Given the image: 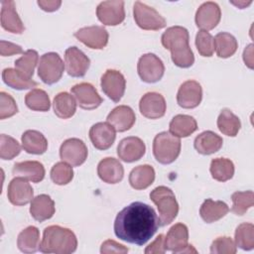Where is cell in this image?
Returning a JSON list of instances; mask_svg holds the SVG:
<instances>
[{
	"instance_id": "cell-19",
	"label": "cell",
	"mask_w": 254,
	"mask_h": 254,
	"mask_svg": "<svg viewBox=\"0 0 254 254\" xmlns=\"http://www.w3.org/2000/svg\"><path fill=\"white\" fill-rule=\"evenodd\" d=\"M221 18L219 6L212 1L202 3L195 13V24L203 31L214 29Z\"/></svg>"
},
{
	"instance_id": "cell-39",
	"label": "cell",
	"mask_w": 254,
	"mask_h": 254,
	"mask_svg": "<svg viewBox=\"0 0 254 254\" xmlns=\"http://www.w3.org/2000/svg\"><path fill=\"white\" fill-rule=\"evenodd\" d=\"M234 243L243 250H252L254 248V225L249 222L239 224L235 230Z\"/></svg>"
},
{
	"instance_id": "cell-43",
	"label": "cell",
	"mask_w": 254,
	"mask_h": 254,
	"mask_svg": "<svg viewBox=\"0 0 254 254\" xmlns=\"http://www.w3.org/2000/svg\"><path fill=\"white\" fill-rule=\"evenodd\" d=\"M21 152V146L16 139L5 134L0 136V157L2 160H12Z\"/></svg>"
},
{
	"instance_id": "cell-42",
	"label": "cell",
	"mask_w": 254,
	"mask_h": 254,
	"mask_svg": "<svg viewBox=\"0 0 254 254\" xmlns=\"http://www.w3.org/2000/svg\"><path fill=\"white\" fill-rule=\"evenodd\" d=\"M51 179L59 186L67 185L73 179L72 167L64 161L56 163L51 170Z\"/></svg>"
},
{
	"instance_id": "cell-25",
	"label": "cell",
	"mask_w": 254,
	"mask_h": 254,
	"mask_svg": "<svg viewBox=\"0 0 254 254\" xmlns=\"http://www.w3.org/2000/svg\"><path fill=\"white\" fill-rule=\"evenodd\" d=\"M12 174L33 183H40L45 178V168L38 161H24L14 164Z\"/></svg>"
},
{
	"instance_id": "cell-40",
	"label": "cell",
	"mask_w": 254,
	"mask_h": 254,
	"mask_svg": "<svg viewBox=\"0 0 254 254\" xmlns=\"http://www.w3.org/2000/svg\"><path fill=\"white\" fill-rule=\"evenodd\" d=\"M231 211L236 215H243L254 204V193L252 190L235 191L231 195Z\"/></svg>"
},
{
	"instance_id": "cell-52",
	"label": "cell",
	"mask_w": 254,
	"mask_h": 254,
	"mask_svg": "<svg viewBox=\"0 0 254 254\" xmlns=\"http://www.w3.org/2000/svg\"><path fill=\"white\" fill-rule=\"evenodd\" d=\"M251 2H252V1H249V2H247V3H246V2H244V1H243V2H232V3H233L234 5H236V6H238V7H240V5H243L242 7L244 8L245 6H248L249 4H251Z\"/></svg>"
},
{
	"instance_id": "cell-50",
	"label": "cell",
	"mask_w": 254,
	"mask_h": 254,
	"mask_svg": "<svg viewBox=\"0 0 254 254\" xmlns=\"http://www.w3.org/2000/svg\"><path fill=\"white\" fill-rule=\"evenodd\" d=\"M38 5L40 6V8L44 11H47V12H54V11H57L60 6L62 5V1H55V0H52V1H46V0H39L38 1Z\"/></svg>"
},
{
	"instance_id": "cell-33",
	"label": "cell",
	"mask_w": 254,
	"mask_h": 254,
	"mask_svg": "<svg viewBox=\"0 0 254 254\" xmlns=\"http://www.w3.org/2000/svg\"><path fill=\"white\" fill-rule=\"evenodd\" d=\"M76 104L75 98L71 94L67 92H60L54 98V112L62 119L70 118L76 111Z\"/></svg>"
},
{
	"instance_id": "cell-41",
	"label": "cell",
	"mask_w": 254,
	"mask_h": 254,
	"mask_svg": "<svg viewBox=\"0 0 254 254\" xmlns=\"http://www.w3.org/2000/svg\"><path fill=\"white\" fill-rule=\"evenodd\" d=\"M39 61V55L35 50L26 51L21 58L15 61V67L27 77L32 78Z\"/></svg>"
},
{
	"instance_id": "cell-11",
	"label": "cell",
	"mask_w": 254,
	"mask_h": 254,
	"mask_svg": "<svg viewBox=\"0 0 254 254\" xmlns=\"http://www.w3.org/2000/svg\"><path fill=\"white\" fill-rule=\"evenodd\" d=\"M102 91L114 102H119L124 95L126 80L124 75L116 69H107L101 76Z\"/></svg>"
},
{
	"instance_id": "cell-45",
	"label": "cell",
	"mask_w": 254,
	"mask_h": 254,
	"mask_svg": "<svg viewBox=\"0 0 254 254\" xmlns=\"http://www.w3.org/2000/svg\"><path fill=\"white\" fill-rule=\"evenodd\" d=\"M236 251L234 241L228 236L217 237L210 245V252L214 254H235Z\"/></svg>"
},
{
	"instance_id": "cell-15",
	"label": "cell",
	"mask_w": 254,
	"mask_h": 254,
	"mask_svg": "<svg viewBox=\"0 0 254 254\" xmlns=\"http://www.w3.org/2000/svg\"><path fill=\"white\" fill-rule=\"evenodd\" d=\"M74 37L90 49L101 50L107 45L109 35L102 26H89L77 30Z\"/></svg>"
},
{
	"instance_id": "cell-34",
	"label": "cell",
	"mask_w": 254,
	"mask_h": 254,
	"mask_svg": "<svg viewBox=\"0 0 254 254\" xmlns=\"http://www.w3.org/2000/svg\"><path fill=\"white\" fill-rule=\"evenodd\" d=\"M2 79L8 86L17 90L29 89L32 87H36L38 85V83L34 81L32 78L27 77L16 68L11 67L3 69Z\"/></svg>"
},
{
	"instance_id": "cell-49",
	"label": "cell",
	"mask_w": 254,
	"mask_h": 254,
	"mask_svg": "<svg viewBox=\"0 0 254 254\" xmlns=\"http://www.w3.org/2000/svg\"><path fill=\"white\" fill-rule=\"evenodd\" d=\"M165 236L163 234H160L157 236V238L145 249V254H163L166 252L165 244H164Z\"/></svg>"
},
{
	"instance_id": "cell-22",
	"label": "cell",
	"mask_w": 254,
	"mask_h": 254,
	"mask_svg": "<svg viewBox=\"0 0 254 254\" xmlns=\"http://www.w3.org/2000/svg\"><path fill=\"white\" fill-rule=\"evenodd\" d=\"M1 26L13 34H22L25 31L24 24L16 11L15 2L12 0L1 2Z\"/></svg>"
},
{
	"instance_id": "cell-27",
	"label": "cell",
	"mask_w": 254,
	"mask_h": 254,
	"mask_svg": "<svg viewBox=\"0 0 254 254\" xmlns=\"http://www.w3.org/2000/svg\"><path fill=\"white\" fill-rule=\"evenodd\" d=\"M222 138L212 131H203L198 134L193 142L194 149L201 155L216 153L222 147Z\"/></svg>"
},
{
	"instance_id": "cell-36",
	"label": "cell",
	"mask_w": 254,
	"mask_h": 254,
	"mask_svg": "<svg viewBox=\"0 0 254 254\" xmlns=\"http://www.w3.org/2000/svg\"><path fill=\"white\" fill-rule=\"evenodd\" d=\"M217 127L222 134L235 137L240 130L241 122L240 119L230 109L224 108L221 110L217 118Z\"/></svg>"
},
{
	"instance_id": "cell-12",
	"label": "cell",
	"mask_w": 254,
	"mask_h": 254,
	"mask_svg": "<svg viewBox=\"0 0 254 254\" xmlns=\"http://www.w3.org/2000/svg\"><path fill=\"white\" fill-rule=\"evenodd\" d=\"M90 65L89 58L78 48L69 47L64 53V66L66 72L73 77L85 75Z\"/></svg>"
},
{
	"instance_id": "cell-10",
	"label": "cell",
	"mask_w": 254,
	"mask_h": 254,
	"mask_svg": "<svg viewBox=\"0 0 254 254\" xmlns=\"http://www.w3.org/2000/svg\"><path fill=\"white\" fill-rule=\"evenodd\" d=\"M87 147L84 142L78 138H70L61 145V159L73 167L82 165L87 159Z\"/></svg>"
},
{
	"instance_id": "cell-9",
	"label": "cell",
	"mask_w": 254,
	"mask_h": 254,
	"mask_svg": "<svg viewBox=\"0 0 254 254\" xmlns=\"http://www.w3.org/2000/svg\"><path fill=\"white\" fill-rule=\"evenodd\" d=\"M189 229L184 223H177L173 225L164 240L165 249L174 253H196V250L188 244Z\"/></svg>"
},
{
	"instance_id": "cell-35",
	"label": "cell",
	"mask_w": 254,
	"mask_h": 254,
	"mask_svg": "<svg viewBox=\"0 0 254 254\" xmlns=\"http://www.w3.org/2000/svg\"><path fill=\"white\" fill-rule=\"evenodd\" d=\"M214 49L217 57L227 59L235 54L238 48L237 40L229 33L221 32L214 37Z\"/></svg>"
},
{
	"instance_id": "cell-46",
	"label": "cell",
	"mask_w": 254,
	"mask_h": 254,
	"mask_svg": "<svg viewBox=\"0 0 254 254\" xmlns=\"http://www.w3.org/2000/svg\"><path fill=\"white\" fill-rule=\"evenodd\" d=\"M18 112L14 98L4 91L0 92V119L9 118Z\"/></svg>"
},
{
	"instance_id": "cell-44",
	"label": "cell",
	"mask_w": 254,
	"mask_h": 254,
	"mask_svg": "<svg viewBox=\"0 0 254 254\" xmlns=\"http://www.w3.org/2000/svg\"><path fill=\"white\" fill-rule=\"evenodd\" d=\"M195 46L197 52L202 57H211L215 51L214 40L209 32L199 30L195 36Z\"/></svg>"
},
{
	"instance_id": "cell-51",
	"label": "cell",
	"mask_w": 254,
	"mask_h": 254,
	"mask_svg": "<svg viewBox=\"0 0 254 254\" xmlns=\"http://www.w3.org/2000/svg\"><path fill=\"white\" fill-rule=\"evenodd\" d=\"M253 45L250 44L243 53V61L249 68H253Z\"/></svg>"
},
{
	"instance_id": "cell-29",
	"label": "cell",
	"mask_w": 254,
	"mask_h": 254,
	"mask_svg": "<svg viewBox=\"0 0 254 254\" xmlns=\"http://www.w3.org/2000/svg\"><path fill=\"white\" fill-rule=\"evenodd\" d=\"M155 181V170L150 165L135 167L129 175L130 186L135 190H145Z\"/></svg>"
},
{
	"instance_id": "cell-30",
	"label": "cell",
	"mask_w": 254,
	"mask_h": 254,
	"mask_svg": "<svg viewBox=\"0 0 254 254\" xmlns=\"http://www.w3.org/2000/svg\"><path fill=\"white\" fill-rule=\"evenodd\" d=\"M229 211L228 205L221 200H212L207 198L203 201L199 208V214L203 221L212 223L227 214Z\"/></svg>"
},
{
	"instance_id": "cell-31",
	"label": "cell",
	"mask_w": 254,
	"mask_h": 254,
	"mask_svg": "<svg viewBox=\"0 0 254 254\" xmlns=\"http://www.w3.org/2000/svg\"><path fill=\"white\" fill-rule=\"evenodd\" d=\"M170 133L178 138H185L191 135L197 129L196 120L190 115L178 114L170 122Z\"/></svg>"
},
{
	"instance_id": "cell-32",
	"label": "cell",
	"mask_w": 254,
	"mask_h": 254,
	"mask_svg": "<svg viewBox=\"0 0 254 254\" xmlns=\"http://www.w3.org/2000/svg\"><path fill=\"white\" fill-rule=\"evenodd\" d=\"M40 231L36 226H28L17 238V246L24 253H35L40 250Z\"/></svg>"
},
{
	"instance_id": "cell-28",
	"label": "cell",
	"mask_w": 254,
	"mask_h": 254,
	"mask_svg": "<svg viewBox=\"0 0 254 254\" xmlns=\"http://www.w3.org/2000/svg\"><path fill=\"white\" fill-rule=\"evenodd\" d=\"M22 147L29 154L42 155L48 149L46 137L37 130H27L22 134Z\"/></svg>"
},
{
	"instance_id": "cell-24",
	"label": "cell",
	"mask_w": 254,
	"mask_h": 254,
	"mask_svg": "<svg viewBox=\"0 0 254 254\" xmlns=\"http://www.w3.org/2000/svg\"><path fill=\"white\" fill-rule=\"evenodd\" d=\"M97 175L104 183L117 184L123 179L124 169L117 159L108 157L98 163Z\"/></svg>"
},
{
	"instance_id": "cell-2",
	"label": "cell",
	"mask_w": 254,
	"mask_h": 254,
	"mask_svg": "<svg viewBox=\"0 0 254 254\" xmlns=\"http://www.w3.org/2000/svg\"><path fill=\"white\" fill-rule=\"evenodd\" d=\"M162 45L171 51L173 63L183 68L190 67L194 63L193 53L189 45L190 35L186 28L173 26L168 28L162 35Z\"/></svg>"
},
{
	"instance_id": "cell-26",
	"label": "cell",
	"mask_w": 254,
	"mask_h": 254,
	"mask_svg": "<svg viewBox=\"0 0 254 254\" xmlns=\"http://www.w3.org/2000/svg\"><path fill=\"white\" fill-rule=\"evenodd\" d=\"M55 201L48 194H39L31 201L30 213L37 221H45L55 214Z\"/></svg>"
},
{
	"instance_id": "cell-13",
	"label": "cell",
	"mask_w": 254,
	"mask_h": 254,
	"mask_svg": "<svg viewBox=\"0 0 254 254\" xmlns=\"http://www.w3.org/2000/svg\"><path fill=\"white\" fill-rule=\"evenodd\" d=\"M98 20L106 26H117L125 19L123 1H103L96 8Z\"/></svg>"
},
{
	"instance_id": "cell-20",
	"label": "cell",
	"mask_w": 254,
	"mask_h": 254,
	"mask_svg": "<svg viewBox=\"0 0 254 254\" xmlns=\"http://www.w3.org/2000/svg\"><path fill=\"white\" fill-rule=\"evenodd\" d=\"M146 152L145 143L135 136L122 139L117 146V155L119 159L126 163H133L140 160Z\"/></svg>"
},
{
	"instance_id": "cell-6",
	"label": "cell",
	"mask_w": 254,
	"mask_h": 254,
	"mask_svg": "<svg viewBox=\"0 0 254 254\" xmlns=\"http://www.w3.org/2000/svg\"><path fill=\"white\" fill-rule=\"evenodd\" d=\"M64 64L59 54L51 52L44 54L38 64V75L43 82L54 84L58 82L64 69Z\"/></svg>"
},
{
	"instance_id": "cell-21",
	"label": "cell",
	"mask_w": 254,
	"mask_h": 254,
	"mask_svg": "<svg viewBox=\"0 0 254 254\" xmlns=\"http://www.w3.org/2000/svg\"><path fill=\"white\" fill-rule=\"evenodd\" d=\"M89 138L96 149L107 150L115 141L116 131L108 122H98L89 129Z\"/></svg>"
},
{
	"instance_id": "cell-4",
	"label": "cell",
	"mask_w": 254,
	"mask_h": 254,
	"mask_svg": "<svg viewBox=\"0 0 254 254\" xmlns=\"http://www.w3.org/2000/svg\"><path fill=\"white\" fill-rule=\"evenodd\" d=\"M150 198L158 207L160 226L173 222L179 212V204L173 190L165 186L157 187L150 192Z\"/></svg>"
},
{
	"instance_id": "cell-5",
	"label": "cell",
	"mask_w": 254,
	"mask_h": 254,
	"mask_svg": "<svg viewBox=\"0 0 254 254\" xmlns=\"http://www.w3.org/2000/svg\"><path fill=\"white\" fill-rule=\"evenodd\" d=\"M180 153L181 140L170 132H161L154 138L153 154L159 163L163 165H169L176 161Z\"/></svg>"
},
{
	"instance_id": "cell-14",
	"label": "cell",
	"mask_w": 254,
	"mask_h": 254,
	"mask_svg": "<svg viewBox=\"0 0 254 254\" xmlns=\"http://www.w3.org/2000/svg\"><path fill=\"white\" fill-rule=\"evenodd\" d=\"M70 90L75 98L77 105L82 109H95L103 101L95 87L88 82L77 83L73 85Z\"/></svg>"
},
{
	"instance_id": "cell-3",
	"label": "cell",
	"mask_w": 254,
	"mask_h": 254,
	"mask_svg": "<svg viewBox=\"0 0 254 254\" xmlns=\"http://www.w3.org/2000/svg\"><path fill=\"white\" fill-rule=\"evenodd\" d=\"M77 239L68 228L51 225L45 228L40 251L43 253L69 254L76 250Z\"/></svg>"
},
{
	"instance_id": "cell-16",
	"label": "cell",
	"mask_w": 254,
	"mask_h": 254,
	"mask_svg": "<svg viewBox=\"0 0 254 254\" xmlns=\"http://www.w3.org/2000/svg\"><path fill=\"white\" fill-rule=\"evenodd\" d=\"M139 109L143 116L149 119H158L165 115L167 104L164 96L158 92L145 93L139 102Z\"/></svg>"
},
{
	"instance_id": "cell-37",
	"label": "cell",
	"mask_w": 254,
	"mask_h": 254,
	"mask_svg": "<svg viewBox=\"0 0 254 254\" xmlns=\"http://www.w3.org/2000/svg\"><path fill=\"white\" fill-rule=\"evenodd\" d=\"M211 177L218 182H226L234 175V164L226 158H215L210 163Z\"/></svg>"
},
{
	"instance_id": "cell-47",
	"label": "cell",
	"mask_w": 254,
	"mask_h": 254,
	"mask_svg": "<svg viewBox=\"0 0 254 254\" xmlns=\"http://www.w3.org/2000/svg\"><path fill=\"white\" fill-rule=\"evenodd\" d=\"M129 251V249L127 247H125L124 245L108 239L105 240L100 247V253L102 254H110V253H116V254H126Z\"/></svg>"
},
{
	"instance_id": "cell-38",
	"label": "cell",
	"mask_w": 254,
	"mask_h": 254,
	"mask_svg": "<svg viewBox=\"0 0 254 254\" xmlns=\"http://www.w3.org/2000/svg\"><path fill=\"white\" fill-rule=\"evenodd\" d=\"M25 103L28 108L34 111H48L51 107L48 93L41 88H34L25 96Z\"/></svg>"
},
{
	"instance_id": "cell-23",
	"label": "cell",
	"mask_w": 254,
	"mask_h": 254,
	"mask_svg": "<svg viewBox=\"0 0 254 254\" xmlns=\"http://www.w3.org/2000/svg\"><path fill=\"white\" fill-rule=\"evenodd\" d=\"M136 116L133 109L127 105H119L111 110L107 116V122L115 131L125 132L135 123Z\"/></svg>"
},
{
	"instance_id": "cell-18",
	"label": "cell",
	"mask_w": 254,
	"mask_h": 254,
	"mask_svg": "<svg viewBox=\"0 0 254 254\" xmlns=\"http://www.w3.org/2000/svg\"><path fill=\"white\" fill-rule=\"evenodd\" d=\"M7 196L12 204L21 206L32 201L34 190L26 179L16 177L9 183Z\"/></svg>"
},
{
	"instance_id": "cell-8",
	"label": "cell",
	"mask_w": 254,
	"mask_h": 254,
	"mask_svg": "<svg viewBox=\"0 0 254 254\" xmlns=\"http://www.w3.org/2000/svg\"><path fill=\"white\" fill-rule=\"evenodd\" d=\"M137 70L140 78L147 83L159 81L165 72V65L162 60L155 54L143 55L137 64Z\"/></svg>"
},
{
	"instance_id": "cell-7",
	"label": "cell",
	"mask_w": 254,
	"mask_h": 254,
	"mask_svg": "<svg viewBox=\"0 0 254 254\" xmlns=\"http://www.w3.org/2000/svg\"><path fill=\"white\" fill-rule=\"evenodd\" d=\"M134 20L138 27L147 31H157L166 27V19L153 7L140 1H136L133 6Z\"/></svg>"
},
{
	"instance_id": "cell-17",
	"label": "cell",
	"mask_w": 254,
	"mask_h": 254,
	"mask_svg": "<svg viewBox=\"0 0 254 254\" xmlns=\"http://www.w3.org/2000/svg\"><path fill=\"white\" fill-rule=\"evenodd\" d=\"M202 99V88L196 80L183 82L177 93L178 104L186 109L194 108L199 105Z\"/></svg>"
},
{
	"instance_id": "cell-48",
	"label": "cell",
	"mask_w": 254,
	"mask_h": 254,
	"mask_svg": "<svg viewBox=\"0 0 254 254\" xmlns=\"http://www.w3.org/2000/svg\"><path fill=\"white\" fill-rule=\"evenodd\" d=\"M18 54H24L21 46L11 42H6L4 40L0 41V55L2 57H9Z\"/></svg>"
},
{
	"instance_id": "cell-1",
	"label": "cell",
	"mask_w": 254,
	"mask_h": 254,
	"mask_svg": "<svg viewBox=\"0 0 254 254\" xmlns=\"http://www.w3.org/2000/svg\"><path fill=\"white\" fill-rule=\"evenodd\" d=\"M159 217L152 206L135 201L124 207L114 221L115 235L128 243L144 245L156 233Z\"/></svg>"
}]
</instances>
